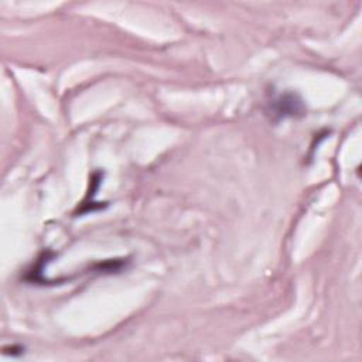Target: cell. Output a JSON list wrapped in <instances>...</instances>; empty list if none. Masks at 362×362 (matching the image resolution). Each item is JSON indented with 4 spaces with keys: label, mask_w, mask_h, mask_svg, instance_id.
<instances>
[{
    "label": "cell",
    "mask_w": 362,
    "mask_h": 362,
    "mask_svg": "<svg viewBox=\"0 0 362 362\" xmlns=\"http://www.w3.org/2000/svg\"><path fill=\"white\" fill-rule=\"evenodd\" d=\"M269 115L273 122H279L286 117H297L305 113L303 99L294 92H284L277 95L269 102Z\"/></svg>",
    "instance_id": "1"
}]
</instances>
